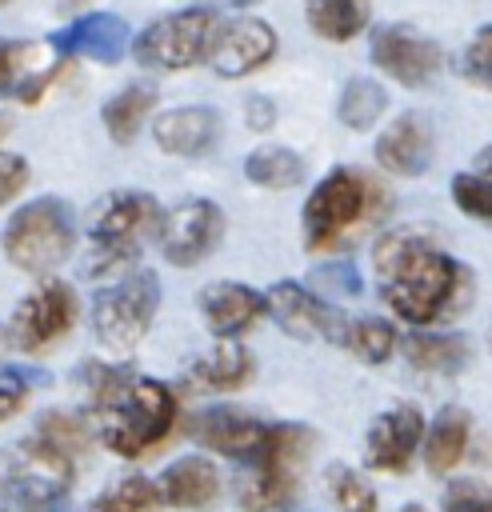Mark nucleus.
<instances>
[{"instance_id": "1", "label": "nucleus", "mask_w": 492, "mask_h": 512, "mask_svg": "<svg viewBox=\"0 0 492 512\" xmlns=\"http://www.w3.org/2000/svg\"><path fill=\"white\" fill-rule=\"evenodd\" d=\"M372 264L380 276V300L392 308V316L416 328L444 320L468 296V268L412 228H392L380 236Z\"/></svg>"}, {"instance_id": "2", "label": "nucleus", "mask_w": 492, "mask_h": 512, "mask_svg": "<svg viewBox=\"0 0 492 512\" xmlns=\"http://www.w3.org/2000/svg\"><path fill=\"white\" fill-rule=\"evenodd\" d=\"M88 396L96 412V436L108 452L124 460H140L160 448L176 424V392L152 376H136L128 368L88 364Z\"/></svg>"}, {"instance_id": "3", "label": "nucleus", "mask_w": 492, "mask_h": 512, "mask_svg": "<svg viewBox=\"0 0 492 512\" xmlns=\"http://www.w3.org/2000/svg\"><path fill=\"white\" fill-rule=\"evenodd\" d=\"M316 436L308 424H264L260 448L244 460L236 500L244 512H280L296 500Z\"/></svg>"}, {"instance_id": "4", "label": "nucleus", "mask_w": 492, "mask_h": 512, "mask_svg": "<svg viewBox=\"0 0 492 512\" xmlns=\"http://www.w3.org/2000/svg\"><path fill=\"white\" fill-rule=\"evenodd\" d=\"M384 212L380 188L356 172V168H332L304 200L300 224H304V248L308 252H332L340 248L364 220Z\"/></svg>"}, {"instance_id": "5", "label": "nucleus", "mask_w": 492, "mask_h": 512, "mask_svg": "<svg viewBox=\"0 0 492 512\" xmlns=\"http://www.w3.org/2000/svg\"><path fill=\"white\" fill-rule=\"evenodd\" d=\"M72 460L40 436L0 448V512H64Z\"/></svg>"}, {"instance_id": "6", "label": "nucleus", "mask_w": 492, "mask_h": 512, "mask_svg": "<svg viewBox=\"0 0 492 512\" xmlns=\"http://www.w3.org/2000/svg\"><path fill=\"white\" fill-rule=\"evenodd\" d=\"M160 204L156 196L140 192V188H120L112 192L92 224H88V264L84 272L88 276H112V272H124L136 256H140V244L148 232L160 228Z\"/></svg>"}, {"instance_id": "7", "label": "nucleus", "mask_w": 492, "mask_h": 512, "mask_svg": "<svg viewBox=\"0 0 492 512\" xmlns=\"http://www.w3.org/2000/svg\"><path fill=\"white\" fill-rule=\"evenodd\" d=\"M72 240H76V216L60 196H36L20 204L0 232L4 256L32 276L60 268L72 252Z\"/></svg>"}, {"instance_id": "8", "label": "nucleus", "mask_w": 492, "mask_h": 512, "mask_svg": "<svg viewBox=\"0 0 492 512\" xmlns=\"http://www.w3.org/2000/svg\"><path fill=\"white\" fill-rule=\"evenodd\" d=\"M160 308V280L152 268L124 272L116 284L100 288L92 300V336L104 352L124 356L132 352L144 332L152 328V316Z\"/></svg>"}, {"instance_id": "9", "label": "nucleus", "mask_w": 492, "mask_h": 512, "mask_svg": "<svg viewBox=\"0 0 492 512\" xmlns=\"http://www.w3.org/2000/svg\"><path fill=\"white\" fill-rule=\"evenodd\" d=\"M212 32H216V12L192 4V8H180V12H168L152 24H144L128 48H132L136 64H144V68L184 72L204 60Z\"/></svg>"}, {"instance_id": "10", "label": "nucleus", "mask_w": 492, "mask_h": 512, "mask_svg": "<svg viewBox=\"0 0 492 512\" xmlns=\"http://www.w3.org/2000/svg\"><path fill=\"white\" fill-rule=\"evenodd\" d=\"M76 328V292L64 280H44L36 284L12 312L8 336L20 352L40 356L52 352L68 332Z\"/></svg>"}, {"instance_id": "11", "label": "nucleus", "mask_w": 492, "mask_h": 512, "mask_svg": "<svg viewBox=\"0 0 492 512\" xmlns=\"http://www.w3.org/2000/svg\"><path fill=\"white\" fill-rule=\"evenodd\" d=\"M160 252L176 268H192L208 260L224 240V212L212 200H180L160 216L156 228Z\"/></svg>"}, {"instance_id": "12", "label": "nucleus", "mask_w": 492, "mask_h": 512, "mask_svg": "<svg viewBox=\"0 0 492 512\" xmlns=\"http://www.w3.org/2000/svg\"><path fill=\"white\" fill-rule=\"evenodd\" d=\"M368 56L388 80H396L404 88H424L444 64L440 44L420 36L408 24H380L368 40Z\"/></svg>"}, {"instance_id": "13", "label": "nucleus", "mask_w": 492, "mask_h": 512, "mask_svg": "<svg viewBox=\"0 0 492 512\" xmlns=\"http://www.w3.org/2000/svg\"><path fill=\"white\" fill-rule=\"evenodd\" d=\"M264 312L296 340H340L344 332V312L336 304H328L320 292L296 284V280H276L268 292H264Z\"/></svg>"}, {"instance_id": "14", "label": "nucleus", "mask_w": 492, "mask_h": 512, "mask_svg": "<svg viewBox=\"0 0 492 512\" xmlns=\"http://www.w3.org/2000/svg\"><path fill=\"white\" fill-rule=\"evenodd\" d=\"M204 56H208L212 72L224 76V80L252 76L276 56V32L260 16H236V20L216 24Z\"/></svg>"}, {"instance_id": "15", "label": "nucleus", "mask_w": 492, "mask_h": 512, "mask_svg": "<svg viewBox=\"0 0 492 512\" xmlns=\"http://www.w3.org/2000/svg\"><path fill=\"white\" fill-rule=\"evenodd\" d=\"M420 440H424V412L416 404H392L364 432V464L372 472L400 476L416 460Z\"/></svg>"}, {"instance_id": "16", "label": "nucleus", "mask_w": 492, "mask_h": 512, "mask_svg": "<svg viewBox=\"0 0 492 512\" xmlns=\"http://www.w3.org/2000/svg\"><path fill=\"white\" fill-rule=\"evenodd\" d=\"M188 436L228 460H248L256 448H260V436H264V424L244 412V408H228V404H212V408H200L192 420H188Z\"/></svg>"}, {"instance_id": "17", "label": "nucleus", "mask_w": 492, "mask_h": 512, "mask_svg": "<svg viewBox=\"0 0 492 512\" xmlns=\"http://www.w3.org/2000/svg\"><path fill=\"white\" fill-rule=\"evenodd\" d=\"M200 316L208 320L216 340H236L244 336L260 316H264V296L240 280H212L196 296Z\"/></svg>"}, {"instance_id": "18", "label": "nucleus", "mask_w": 492, "mask_h": 512, "mask_svg": "<svg viewBox=\"0 0 492 512\" xmlns=\"http://www.w3.org/2000/svg\"><path fill=\"white\" fill-rule=\"evenodd\" d=\"M128 44H132V32L116 12H88L52 36V48L60 56H84L96 64H116L128 52Z\"/></svg>"}, {"instance_id": "19", "label": "nucleus", "mask_w": 492, "mask_h": 512, "mask_svg": "<svg viewBox=\"0 0 492 512\" xmlns=\"http://www.w3.org/2000/svg\"><path fill=\"white\" fill-rule=\"evenodd\" d=\"M372 156L392 176H420V172H428V164H432V124H428V116H420V112L396 116L376 136Z\"/></svg>"}, {"instance_id": "20", "label": "nucleus", "mask_w": 492, "mask_h": 512, "mask_svg": "<svg viewBox=\"0 0 492 512\" xmlns=\"http://www.w3.org/2000/svg\"><path fill=\"white\" fill-rule=\"evenodd\" d=\"M152 140L168 156H204L220 140V112L208 104L168 108L152 120Z\"/></svg>"}, {"instance_id": "21", "label": "nucleus", "mask_w": 492, "mask_h": 512, "mask_svg": "<svg viewBox=\"0 0 492 512\" xmlns=\"http://www.w3.org/2000/svg\"><path fill=\"white\" fill-rule=\"evenodd\" d=\"M160 504L172 508H212L220 496V468L204 456H180L156 476Z\"/></svg>"}, {"instance_id": "22", "label": "nucleus", "mask_w": 492, "mask_h": 512, "mask_svg": "<svg viewBox=\"0 0 492 512\" xmlns=\"http://www.w3.org/2000/svg\"><path fill=\"white\" fill-rule=\"evenodd\" d=\"M56 64H40V48L32 40H4L0 44V92L16 96L20 104H36L52 84Z\"/></svg>"}, {"instance_id": "23", "label": "nucleus", "mask_w": 492, "mask_h": 512, "mask_svg": "<svg viewBox=\"0 0 492 512\" xmlns=\"http://www.w3.org/2000/svg\"><path fill=\"white\" fill-rule=\"evenodd\" d=\"M252 372H256L252 352L240 340H216V348H208L188 368V384L200 392H236L252 380Z\"/></svg>"}, {"instance_id": "24", "label": "nucleus", "mask_w": 492, "mask_h": 512, "mask_svg": "<svg viewBox=\"0 0 492 512\" xmlns=\"http://www.w3.org/2000/svg\"><path fill=\"white\" fill-rule=\"evenodd\" d=\"M468 436H472V420L464 408H440L432 424H424V464L432 476L452 472L464 452H468Z\"/></svg>"}, {"instance_id": "25", "label": "nucleus", "mask_w": 492, "mask_h": 512, "mask_svg": "<svg viewBox=\"0 0 492 512\" xmlns=\"http://www.w3.org/2000/svg\"><path fill=\"white\" fill-rule=\"evenodd\" d=\"M404 360L420 372H436V376H452L468 364V340L456 332H412L400 340Z\"/></svg>"}, {"instance_id": "26", "label": "nucleus", "mask_w": 492, "mask_h": 512, "mask_svg": "<svg viewBox=\"0 0 492 512\" xmlns=\"http://www.w3.org/2000/svg\"><path fill=\"white\" fill-rule=\"evenodd\" d=\"M304 20L320 40L344 44L364 32L368 24V0H308Z\"/></svg>"}, {"instance_id": "27", "label": "nucleus", "mask_w": 492, "mask_h": 512, "mask_svg": "<svg viewBox=\"0 0 492 512\" xmlns=\"http://www.w3.org/2000/svg\"><path fill=\"white\" fill-rule=\"evenodd\" d=\"M152 104H156V88H152V84H128V88H120V92L104 104V112H100L108 136H112L116 144H132V140L140 136V128H144Z\"/></svg>"}, {"instance_id": "28", "label": "nucleus", "mask_w": 492, "mask_h": 512, "mask_svg": "<svg viewBox=\"0 0 492 512\" xmlns=\"http://www.w3.org/2000/svg\"><path fill=\"white\" fill-rule=\"evenodd\" d=\"M336 344L348 348V352H352L356 360H364V364H384V360L396 352L400 336H396V328H392L388 320H380V316H360V320L348 316Z\"/></svg>"}, {"instance_id": "29", "label": "nucleus", "mask_w": 492, "mask_h": 512, "mask_svg": "<svg viewBox=\"0 0 492 512\" xmlns=\"http://www.w3.org/2000/svg\"><path fill=\"white\" fill-rule=\"evenodd\" d=\"M244 176L256 188L284 192V188H296L304 180V160L292 148H256L244 156Z\"/></svg>"}, {"instance_id": "30", "label": "nucleus", "mask_w": 492, "mask_h": 512, "mask_svg": "<svg viewBox=\"0 0 492 512\" xmlns=\"http://www.w3.org/2000/svg\"><path fill=\"white\" fill-rule=\"evenodd\" d=\"M384 108H388V92H384L376 80H368V76L348 80V84L340 88V100H336V116H340V124L352 128V132H368V128L384 116Z\"/></svg>"}, {"instance_id": "31", "label": "nucleus", "mask_w": 492, "mask_h": 512, "mask_svg": "<svg viewBox=\"0 0 492 512\" xmlns=\"http://www.w3.org/2000/svg\"><path fill=\"white\" fill-rule=\"evenodd\" d=\"M156 504H160L156 480H148V476H124L112 488H104L100 496H92L84 512H148Z\"/></svg>"}, {"instance_id": "32", "label": "nucleus", "mask_w": 492, "mask_h": 512, "mask_svg": "<svg viewBox=\"0 0 492 512\" xmlns=\"http://www.w3.org/2000/svg\"><path fill=\"white\" fill-rule=\"evenodd\" d=\"M324 484H328V496L340 512H376V488L368 484L364 472L348 468V464H328L324 468Z\"/></svg>"}, {"instance_id": "33", "label": "nucleus", "mask_w": 492, "mask_h": 512, "mask_svg": "<svg viewBox=\"0 0 492 512\" xmlns=\"http://www.w3.org/2000/svg\"><path fill=\"white\" fill-rule=\"evenodd\" d=\"M36 436H40L44 444H52L56 452H64L68 460H76V456L84 452V444H88V428H84V420L72 416V412H44L40 424H36Z\"/></svg>"}, {"instance_id": "34", "label": "nucleus", "mask_w": 492, "mask_h": 512, "mask_svg": "<svg viewBox=\"0 0 492 512\" xmlns=\"http://www.w3.org/2000/svg\"><path fill=\"white\" fill-rule=\"evenodd\" d=\"M452 204H456L464 216H472V220H480V224H492V180L480 176V172H460V176H452Z\"/></svg>"}, {"instance_id": "35", "label": "nucleus", "mask_w": 492, "mask_h": 512, "mask_svg": "<svg viewBox=\"0 0 492 512\" xmlns=\"http://www.w3.org/2000/svg\"><path fill=\"white\" fill-rule=\"evenodd\" d=\"M460 76L476 88H492V24L476 28V36L460 52Z\"/></svg>"}, {"instance_id": "36", "label": "nucleus", "mask_w": 492, "mask_h": 512, "mask_svg": "<svg viewBox=\"0 0 492 512\" xmlns=\"http://www.w3.org/2000/svg\"><path fill=\"white\" fill-rule=\"evenodd\" d=\"M312 284L316 292L328 300V296H360V272L352 260H324L320 268H312Z\"/></svg>"}, {"instance_id": "37", "label": "nucleus", "mask_w": 492, "mask_h": 512, "mask_svg": "<svg viewBox=\"0 0 492 512\" xmlns=\"http://www.w3.org/2000/svg\"><path fill=\"white\" fill-rule=\"evenodd\" d=\"M44 384V372H28V368H0V420L16 416L28 404V392Z\"/></svg>"}, {"instance_id": "38", "label": "nucleus", "mask_w": 492, "mask_h": 512, "mask_svg": "<svg viewBox=\"0 0 492 512\" xmlns=\"http://www.w3.org/2000/svg\"><path fill=\"white\" fill-rule=\"evenodd\" d=\"M444 512H492V484L460 476L444 488Z\"/></svg>"}, {"instance_id": "39", "label": "nucleus", "mask_w": 492, "mask_h": 512, "mask_svg": "<svg viewBox=\"0 0 492 512\" xmlns=\"http://www.w3.org/2000/svg\"><path fill=\"white\" fill-rule=\"evenodd\" d=\"M28 160L20 152H0V208L12 204L28 188Z\"/></svg>"}, {"instance_id": "40", "label": "nucleus", "mask_w": 492, "mask_h": 512, "mask_svg": "<svg viewBox=\"0 0 492 512\" xmlns=\"http://www.w3.org/2000/svg\"><path fill=\"white\" fill-rule=\"evenodd\" d=\"M244 124H248L252 132H268V128L276 124V104H272V96H248V100H244Z\"/></svg>"}, {"instance_id": "41", "label": "nucleus", "mask_w": 492, "mask_h": 512, "mask_svg": "<svg viewBox=\"0 0 492 512\" xmlns=\"http://www.w3.org/2000/svg\"><path fill=\"white\" fill-rule=\"evenodd\" d=\"M480 176H488V180H492V144L480 152Z\"/></svg>"}, {"instance_id": "42", "label": "nucleus", "mask_w": 492, "mask_h": 512, "mask_svg": "<svg viewBox=\"0 0 492 512\" xmlns=\"http://www.w3.org/2000/svg\"><path fill=\"white\" fill-rule=\"evenodd\" d=\"M88 0H56V12H76V8H84Z\"/></svg>"}, {"instance_id": "43", "label": "nucleus", "mask_w": 492, "mask_h": 512, "mask_svg": "<svg viewBox=\"0 0 492 512\" xmlns=\"http://www.w3.org/2000/svg\"><path fill=\"white\" fill-rule=\"evenodd\" d=\"M212 4H228V8H248V4H256V0H212Z\"/></svg>"}, {"instance_id": "44", "label": "nucleus", "mask_w": 492, "mask_h": 512, "mask_svg": "<svg viewBox=\"0 0 492 512\" xmlns=\"http://www.w3.org/2000/svg\"><path fill=\"white\" fill-rule=\"evenodd\" d=\"M8 344H12V336H8V328L0 324V356H4V348H8Z\"/></svg>"}, {"instance_id": "45", "label": "nucleus", "mask_w": 492, "mask_h": 512, "mask_svg": "<svg viewBox=\"0 0 492 512\" xmlns=\"http://www.w3.org/2000/svg\"><path fill=\"white\" fill-rule=\"evenodd\" d=\"M0 136H8V116H0Z\"/></svg>"}, {"instance_id": "46", "label": "nucleus", "mask_w": 492, "mask_h": 512, "mask_svg": "<svg viewBox=\"0 0 492 512\" xmlns=\"http://www.w3.org/2000/svg\"><path fill=\"white\" fill-rule=\"evenodd\" d=\"M404 512H424V508H420V504H408V508H404Z\"/></svg>"}, {"instance_id": "47", "label": "nucleus", "mask_w": 492, "mask_h": 512, "mask_svg": "<svg viewBox=\"0 0 492 512\" xmlns=\"http://www.w3.org/2000/svg\"><path fill=\"white\" fill-rule=\"evenodd\" d=\"M4 4H12V0H0V8H4Z\"/></svg>"}]
</instances>
